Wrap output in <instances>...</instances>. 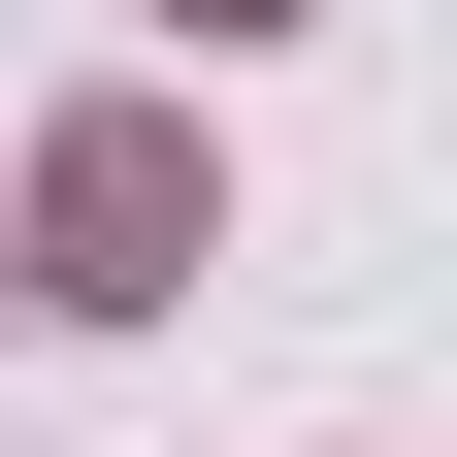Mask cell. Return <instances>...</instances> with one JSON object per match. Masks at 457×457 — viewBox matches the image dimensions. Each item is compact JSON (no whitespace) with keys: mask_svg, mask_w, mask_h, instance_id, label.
Segmentation results:
<instances>
[{"mask_svg":"<svg viewBox=\"0 0 457 457\" xmlns=\"http://www.w3.org/2000/svg\"><path fill=\"white\" fill-rule=\"evenodd\" d=\"M33 228H66V295H196V163H163V131H66Z\"/></svg>","mask_w":457,"mask_h":457,"instance_id":"cell-1","label":"cell"}]
</instances>
